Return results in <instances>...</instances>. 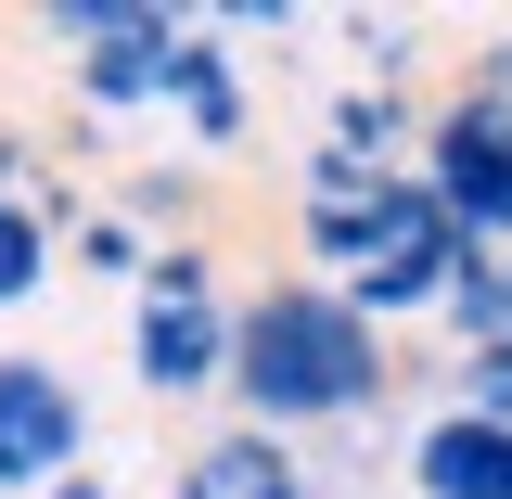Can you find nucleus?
I'll use <instances>...</instances> for the list:
<instances>
[{
  "mask_svg": "<svg viewBox=\"0 0 512 499\" xmlns=\"http://www.w3.org/2000/svg\"><path fill=\"white\" fill-rule=\"evenodd\" d=\"M52 39L77 64V103L90 116H154L167 103V52H180V13L167 0H64Z\"/></svg>",
  "mask_w": 512,
  "mask_h": 499,
  "instance_id": "5",
  "label": "nucleus"
},
{
  "mask_svg": "<svg viewBox=\"0 0 512 499\" xmlns=\"http://www.w3.org/2000/svg\"><path fill=\"white\" fill-rule=\"evenodd\" d=\"M167 499H333L308 474V448H282V436H244V423H218V436L180 461V487Z\"/></svg>",
  "mask_w": 512,
  "mask_h": 499,
  "instance_id": "9",
  "label": "nucleus"
},
{
  "mask_svg": "<svg viewBox=\"0 0 512 499\" xmlns=\"http://www.w3.org/2000/svg\"><path fill=\"white\" fill-rule=\"evenodd\" d=\"M39 499H128V487L103 474V461H77V474H64V487H39Z\"/></svg>",
  "mask_w": 512,
  "mask_h": 499,
  "instance_id": "17",
  "label": "nucleus"
},
{
  "mask_svg": "<svg viewBox=\"0 0 512 499\" xmlns=\"http://www.w3.org/2000/svg\"><path fill=\"white\" fill-rule=\"evenodd\" d=\"M154 116H180L192 141H205V154L256 128V90L231 77V39H218L205 13H180V52H167V103H154Z\"/></svg>",
  "mask_w": 512,
  "mask_h": 499,
  "instance_id": "8",
  "label": "nucleus"
},
{
  "mask_svg": "<svg viewBox=\"0 0 512 499\" xmlns=\"http://www.w3.org/2000/svg\"><path fill=\"white\" fill-rule=\"evenodd\" d=\"M410 180H423V205H436L474 256H512V116L461 103V90H448V103H423Z\"/></svg>",
  "mask_w": 512,
  "mask_h": 499,
  "instance_id": "4",
  "label": "nucleus"
},
{
  "mask_svg": "<svg viewBox=\"0 0 512 499\" xmlns=\"http://www.w3.org/2000/svg\"><path fill=\"white\" fill-rule=\"evenodd\" d=\"M192 205H205V167H141V180L116 192L128 231H167V244H192Z\"/></svg>",
  "mask_w": 512,
  "mask_h": 499,
  "instance_id": "13",
  "label": "nucleus"
},
{
  "mask_svg": "<svg viewBox=\"0 0 512 499\" xmlns=\"http://www.w3.org/2000/svg\"><path fill=\"white\" fill-rule=\"evenodd\" d=\"M461 103H487V116H512V26L474 52V77H461Z\"/></svg>",
  "mask_w": 512,
  "mask_h": 499,
  "instance_id": "16",
  "label": "nucleus"
},
{
  "mask_svg": "<svg viewBox=\"0 0 512 499\" xmlns=\"http://www.w3.org/2000/svg\"><path fill=\"white\" fill-rule=\"evenodd\" d=\"M410 141H423V103H410L397 77H346V90L320 103V154H333V167H359V180L410 167Z\"/></svg>",
  "mask_w": 512,
  "mask_h": 499,
  "instance_id": "10",
  "label": "nucleus"
},
{
  "mask_svg": "<svg viewBox=\"0 0 512 499\" xmlns=\"http://www.w3.org/2000/svg\"><path fill=\"white\" fill-rule=\"evenodd\" d=\"M64 231H77V192H0V320L13 308H39V295H52V244Z\"/></svg>",
  "mask_w": 512,
  "mask_h": 499,
  "instance_id": "11",
  "label": "nucleus"
},
{
  "mask_svg": "<svg viewBox=\"0 0 512 499\" xmlns=\"http://www.w3.org/2000/svg\"><path fill=\"white\" fill-rule=\"evenodd\" d=\"M218 397L244 410V436H282V448L359 436L397 397V333H372L320 282H256V295H231V384Z\"/></svg>",
  "mask_w": 512,
  "mask_h": 499,
  "instance_id": "1",
  "label": "nucleus"
},
{
  "mask_svg": "<svg viewBox=\"0 0 512 499\" xmlns=\"http://www.w3.org/2000/svg\"><path fill=\"white\" fill-rule=\"evenodd\" d=\"M90 461V397L64 359H0V499H39Z\"/></svg>",
  "mask_w": 512,
  "mask_h": 499,
  "instance_id": "6",
  "label": "nucleus"
},
{
  "mask_svg": "<svg viewBox=\"0 0 512 499\" xmlns=\"http://www.w3.org/2000/svg\"><path fill=\"white\" fill-rule=\"evenodd\" d=\"M128 372L141 410H192L231 384V282L205 244H154V269L128 282Z\"/></svg>",
  "mask_w": 512,
  "mask_h": 499,
  "instance_id": "3",
  "label": "nucleus"
},
{
  "mask_svg": "<svg viewBox=\"0 0 512 499\" xmlns=\"http://www.w3.org/2000/svg\"><path fill=\"white\" fill-rule=\"evenodd\" d=\"M461 410H487V423H512V346H487V359H461Z\"/></svg>",
  "mask_w": 512,
  "mask_h": 499,
  "instance_id": "15",
  "label": "nucleus"
},
{
  "mask_svg": "<svg viewBox=\"0 0 512 499\" xmlns=\"http://www.w3.org/2000/svg\"><path fill=\"white\" fill-rule=\"evenodd\" d=\"M77 256H90V269H103V282H141V269H154V244H141V231H128L116 205H77Z\"/></svg>",
  "mask_w": 512,
  "mask_h": 499,
  "instance_id": "14",
  "label": "nucleus"
},
{
  "mask_svg": "<svg viewBox=\"0 0 512 499\" xmlns=\"http://www.w3.org/2000/svg\"><path fill=\"white\" fill-rule=\"evenodd\" d=\"M410 499H512V423L487 410H423L410 423Z\"/></svg>",
  "mask_w": 512,
  "mask_h": 499,
  "instance_id": "7",
  "label": "nucleus"
},
{
  "mask_svg": "<svg viewBox=\"0 0 512 499\" xmlns=\"http://www.w3.org/2000/svg\"><path fill=\"white\" fill-rule=\"evenodd\" d=\"M436 333L461 346V359H487V346H512V256H461V282H448Z\"/></svg>",
  "mask_w": 512,
  "mask_h": 499,
  "instance_id": "12",
  "label": "nucleus"
},
{
  "mask_svg": "<svg viewBox=\"0 0 512 499\" xmlns=\"http://www.w3.org/2000/svg\"><path fill=\"white\" fill-rule=\"evenodd\" d=\"M295 244H308V282H320V295H346L372 333L436 320L448 282H461V256H474L436 205H423L410 167L359 180V167H333V154H308V180H295Z\"/></svg>",
  "mask_w": 512,
  "mask_h": 499,
  "instance_id": "2",
  "label": "nucleus"
}]
</instances>
